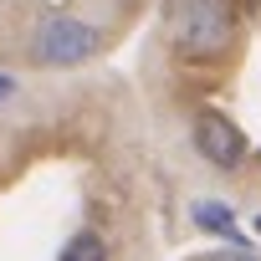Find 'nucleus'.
I'll return each mask as SVG.
<instances>
[{"mask_svg": "<svg viewBox=\"0 0 261 261\" xmlns=\"http://www.w3.org/2000/svg\"><path fill=\"white\" fill-rule=\"evenodd\" d=\"M190 220H195L200 230H215V236H236V215H230V205H220V200H200V205L190 210Z\"/></svg>", "mask_w": 261, "mask_h": 261, "instance_id": "obj_4", "label": "nucleus"}, {"mask_svg": "<svg viewBox=\"0 0 261 261\" xmlns=\"http://www.w3.org/2000/svg\"><path fill=\"white\" fill-rule=\"evenodd\" d=\"M205 261H261V256L246 251V246H230V251H215V256H205Z\"/></svg>", "mask_w": 261, "mask_h": 261, "instance_id": "obj_6", "label": "nucleus"}, {"mask_svg": "<svg viewBox=\"0 0 261 261\" xmlns=\"http://www.w3.org/2000/svg\"><path fill=\"white\" fill-rule=\"evenodd\" d=\"M11 97H16V77L0 72V102H11Z\"/></svg>", "mask_w": 261, "mask_h": 261, "instance_id": "obj_7", "label": "nucleus"}, {"mask_svg": "<svg viewBox=\"0 0 261 261\" xmlns=\"http://www.w3.org/2000/svg\"><path fill=\"white\" fill-rule=\"evenodd\" d=\"M195 149H200L205 164H215V169H236V164L246 159V134H241L225 113L205 108V113L195 118Z\"/></svg>", "mask_w": 261, "mask_h": 261, "instance_id": "obj_3", "label": "nucleus"}, {"mask_svg": "<svg viewBox=\"0 0 261 261\" xmlns=\"http://www.w3.org/2000/svg\"><path fill=\"white\" fill-rule=\"evenodd\" d=\"M102 51V36L77 16H46L31 36V57L41 67H82Z\"/></svg>", "mask_w": 261, "mask_h": 261, "instance_id": "obj_2", "label": "nucleus"}, {"mask_svg": "<svg viewBox=\"0 0 261 261\" xmlns=\"http://www.w3.org/2000/svg\"><path fill=\"white\" fill-rule=\"evenodd\" d=\"M57 261H108V241H102L97 230H77V236L62 246Z\"/></svg>", "mask_w": 261, "mask_h": 261, "instance_id": "obj_5", "label": "nucleus"}, {"mask_svg": "<svg viewBox=\"0 0 261 261\" xmlns=\"http://www.w3.org/2000/svg\"><path fill=\"white\" fill-rule=\"evenodd\" d=\"M256 230H261V215H256Z\"/></svg>", "mask_w": 261, "mask_h": 261, "instance_id": "obj_8", "label": "nucleus"}, {"mask_svg": "<svg viewBox=\"0 0 261 261\" xmlns=\"http://www.w3.org/2000/svg\"><path fill=\"white\" fill-rule=\"evenodd\" d=\"M164 21H169V41L185 51V57H220L236 36V11L230 0H169L164 6Z\"/></svg>", "mask_w": 261, "mask_h": 261, "instance_id": "obj_1", "label": "nucleus"}]
</instances>
